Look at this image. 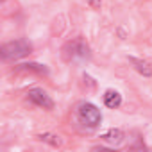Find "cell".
<instances>
[{
  "mask_svg": "<svg viewBox=\"0 0 152 152\" xmlns=\"http://www.w3.org/2000/svg\"><path fill=\"white\" fill-rule=\"evenodd\" d=\"M61 54H63V59L66 63L83 61V59L90 57V47H88V43L83 38H73V39H70V41L64 43Z\"/></svg>",
  "mask_w": 152,
  "mask_h": 152,
  "instance_id": "cell-1",
  "label": "cell"
},
{
  "mask_svg": "<svg viewBox=\"0 0 152 152\" xmlns=\"http://www.w3.org/2000/svg\"><path fill=\"white\" fill-rule=\"evenodd\" d=\"M32 52V45L27 39H15L2 47V59L4 61H16Z\"/></svg>",
  "mask_w": 152,
  "mask_h": 152,
  "instance_id": "cell-2",
  "label": "cell"
},
{
  "mask_svg": "<svg viewBox=\"0 0 152 152\" xmlns=\"http://www.w3.org/2000/svg\"><path fill=\"white\" fill-rule=\"evenodd\" d=\"M77 115H79L81 124H84L86 127H99L100 122H102V113H100V109H99L95 104H91V102H83V104L79 106Z\"/></svg>",
  "mask_w": 152,
  "mask_h": 152,
  "instance_id": "cell-3",
  "label": "cell"
},
{
  "mask_svg": "<svg viewBox=\"0 0 152 152\" xmlns=\"http://www.w3.org/2000/svg\"><path fill=\"white\" fill-rule=\"evenodd\" d=\"M27 99L34 106H38V107H43L47 111H52L54 109V100H52V97L43 88H32V90H29L27 91Z\"/></svg>",
  "mask_w": 152,
  "mask_h": 152,
  "instance_id": "cell-4",
  "label": "cell"
},
{
  "mask_svg": "<svg viewBox=\"0 0 152 152\" xmlns=\"http://www.w3.org/2000/svg\"><path fill=\"white\" fill-rule=\"evenodd\" d=\"M102 99H104V106L109 107V109H118L120 104H122V95H120V91H116V90H113V88L106 90Z\"/></svg>",
  "mask_w": 152,
  "mask_h": 152,
  "instance_id": "cell-5",
  "label": "cell"
},
{
  "mask_svg": "<svg viewBox=\"0 0 152 152\" xmlns=\"http://www.w3.org/2000/svg\"><path fill=\"white\" fill-rule=\"evenodd\" d=\"M129 63L132 64V68L140 75H143V77H150V75H152V64L148 61L140 59V57H129Z\"/></svg>",
  "mask_w": 152,
  "mask_h": 152,
  "instance_id": "cell-6",
  "label": "cell"
},
{
  "mask_svg": "<svg viewBox=\"0 0 152 152\" xmlns=\"http://www.w3.org/2000/svg\"><path fill=\"white\" fill-rule=\"evenodd\" d=\"M100 138H102L104 141L113 143V145H120V143L124 141V132H122L120 129H109V131H107V132H104Z\"/></svg>",
  "mask_w": 152,
  "mask_h": 152,
  "instance_id": "cell-7",
  "label": "cell"
},
{
  "mask_svg": "<svg viewBox=\"0 0 152 152\" xmlns=\"http://www.w3.org/2000/svg\"><path fill=\"white\" fill-rule=\"evenodd\" d=\"M16 70H20V72H36V73H39V75H47V73H48L47 66H45V64H38V63H23V64H20Z\"/></svg>",
  "mask_w": 152,
  "mask_h": 152,
  "instance_id": "cell-8",
  "label": "cell"
},
{
  "mask_svg": "<svg viewBox=\"0 0 152 152\" xmlns=\"http://www.w3.org/2000/svg\"><path fill=\"white\" fill-rule=\"evenodd\" d=\"M86 2L91 9H100V6H102V0H86Z\"/></svg>",
  "mask_w": 152,
  "mask_h": 152,
  "instance_id": "cell-9",
  "label": "cell"
}]
</instances>
